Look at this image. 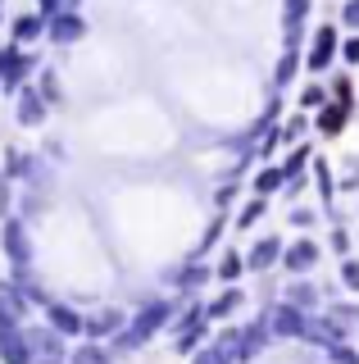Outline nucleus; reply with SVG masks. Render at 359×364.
Masks as SVG:
<instances>
[{
	"mask_svg": "<svg viewBox=\"0 0 359 364\" xmlns=\"http://www.w3.org/2000/svg\"><path fill=\"white\" fill-rule=\"evenodd\" d=\"M37 119H41V114H37V100L28 96V100H23V123H37Z\"/></svg>",
	"mask_w": 359,
	"mask_h": 364,
	"instance_id": "3",
	"label": "nucleus"
},
{
	"mask_svg": "<svg viewBox=\"0 0 359 364\" xmlns=\"http://www.w3.org/2000/svg\"><path fill=\"white\" fill-rule=\"evenodd\" d=\"M14 32H18V37H32V32H37V18H18Z\"/></svg>",
	"mask_w": 359,
	"mask_h": 364,
	"instance_id": "2",
	"label": "nucleus"
},
{
	"mask_svg": "<svg viewBox=\"0 0 359 364\" xmlns=\"http://www.w3.org/2000/svg\"><path fill=\"white\" fill-rule=\"evenodd\" d=\"M5 246H9V250H14V255H18V259H23V255H28V246H23V232H18V228H5Z\"/></svg>",
	"mask_w": 359,
	"mask_h": 364,
	"instance_id": "1",
	"label": "nucleus"
}]
</instances>
